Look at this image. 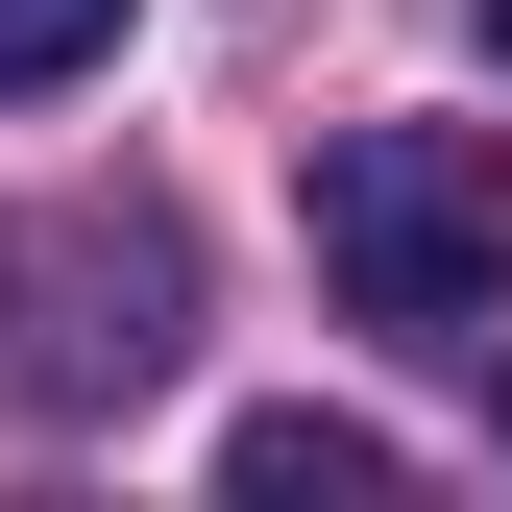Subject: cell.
<instances>
[{"mask_svg": "<svg viewBox=\"0 0 512 512\" xmlns=\"http://www.w3.org/2000/svg\"><path fill=\"white\" fill-rule=\"evenodd\" d=\"M196 366V220L171 196H25L0 220V391L25 415H122Z\"/></svg>", "mask_w": 512, "mask_h": 512, "instance_id": "obj_2", "label": "cell"}, {"mask_svg": "<svg viewBox=\"0 0 512 512\" xmlns=\"http://www.w3.org/2000/svg\"><path fill=\"white\" fill-rule=\"evenodd\" d=\"M488 49H512V0H488Z\"/></svg>", "mask_w": 512, "mask_h": 512, "instance_id": "obj_5", "label": "cell"}, {"mask_svg": "<svg viewBox=\"0 0 512 512\" xmlns=\"http://www.w3.org/2000/svg\"><path fill=\"white\" fill-rule=\"evenodd\" d=\"M220 488H244V512H366V488H391V439H366V415H244Z\"/></svg>", "mask_w": 512, "mask_h": 512, "instance_id": "obj_3", "label": "cell"}, {"mask_svg": "<svg viewBox=\"0 0 512 512\" xmlns=\"http://www.w3.org/2000/svg\"><path fill=\"white\" fill-rule=\"evenodd\" d=\"M122 49V0H0V98H49V74H98Z\"/></svg>", "mask_w": 512, "mask_h": 512, "instance_id": "obj_4", "label": "cell"}, {"mask_svg": "<svg viewBox=\"0 0 512 512\" xmlns=\"http://www.w3.org/2000/svg\"><path fill=\"white\" fill-rule=\"evenodd\" d=\"M317 293L366 342H488L512 317V147L488 122H342L317 147Z\"/></svg>", "mask_w": 512, "mask_h": 512, "instance_id": "obj_1", "label": "cell"}]
</instances>
